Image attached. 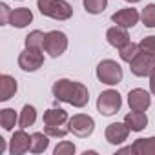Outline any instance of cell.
<instances>
[{
  "mask_svg": "<svg viewBox=\"0 0 155 155\" xmlns=\"http://www.w3.org/2000/svg\"><path fill=\"white\" fill-rule=\"evenodd\" d=\"M53 97L57 102H68L75 108H84L90 101V91L82 82H75L69 79H58L53 88Z\"/></svg>",
  "mask_w": 155,
  "mask_h": 155,
  "instance_id": "6da1fadb",
  "label": "cell"
},
{
  "mask_svg": "<svg viewBox=\"0 0 155 155\" xmlns=\"http://www.w3.org/2000/svg\"><path fill=\"white\" fill-rule=\"evenodd\" d=\"M38 11L53 20H68L73 15V8L66 0H38Z\"/></svg>",
  "mask_w": 155,
  "mask_h": 155,
  "instance_id": "7a4b0ae2",
  "label": "cell"
},
{
  "mask_svg": "<svg viewBox=\"0 0 155 155\" xmlns=\"http://www.w3.org/2000/svg\"><path fill=\"white\" fill-rule=\"evenodd\" d=\"M97 79L102 84H108V86L119 84L122 81V68H120V64L115 62V60H111V58L102 60L97 66Z\"/></svg>",
  "mask_w": 155,
  "mask_h": 155,
  "instance_id": "3957f363",
  "label": "cell"
},
{
  "mask_svg": "<svg viewBox=\"0 0 155 155\" xmlns=\"http://www.w3.org/2000/svg\"><path fill=\"white\" fill-rule=\"evenodd\" d=\"M120 106H122V101H120L119 91H115V90H106L97 99V110L101 115H106V117L119 113Z\"/></svg>",
  "mask_w": 155,
  "mask_h": 155,
  "instance_id": "277c9868",
  "label": "cell"
},
{
  "mask_svg": "<svg viewBox=\"0 0 155 155\" xmlns=\"http://www.w3.org/2000/svg\"><path fill=\"white\" fill-rule=\"evenodd\" d=\"M66 49H68V37H66V33H62L58 29H53V31L46 33V37H44V51L49 57L57 58Z\"/></svg>",
  "mask_w": 155,
  "mask_h": 155,
  "instance_id": "5b68a950",
  "label": "cell"
},
{
  "mask_svg": "<svg viewBox=\"0 0 155 155\" xmlns=\"http://www.w3.org/2000/svg\"><path fill=\"white\" fill-rule=\"evenodd\" d=\"M69 131L77 137H81V139H86L93 133L95 130V120L90 117V115H84V113H77L69 119Z\"/></svg>",
  "mask_w": 155,
  "mask_h": 155,
  "instance_id": "8992f818",
  "label": "cell"
},
{
  "mask_svg": "<svg viewBox=\"0 0 155 155\" xmlns=\"http://www.w3.org/2000/svg\"><path fill=\"white\" fill-rule=\"evenodd\" d=\"M153 68H155V55H150L146 51H140L130 62V69L135 77H150Z\"/></svg>",
  "mask_w": 155,
  "mask_h": 155,
  "instance_id": "52a82bcc",
  "label": "cell"
},
{
  "mask_svg": "<svg viewBox=\"0 0 155 155\" xmlns=\"http://www.w3.org/2000/svg\"><path fill=\"white\" fill-rule=\"evenodd\" d=\"M42 51L44 49H29V48H26L18 55V66L24 71H37L44 64V53Z\"/></svg>",
  "mask_w": 155,
  "mask_h": 155,
  "instance_id": "ba28073f",
  "label": "cell"
},
{
  "mask_svg": "<svg viewBox=\"0 0 155 155\" xmlns=\"http://www.w3.org/2000/svg\"><path fill=\"white\" fill-rule=\"evenodd\" d=\"M128 104L131 110L135 111H146L151 104V97L146 90H140V88H135L128 93Z\"/></svg>",
  "mask_w": 155,
  "mask_h": 155,
  "instance_id": "9c48e42d",
  "label": "cell"
},
{
  "mask_svg": "<svg viewBox=\"0 0 155 155\" xmlns=\"http://www.w3.org/2000/svg\"><path fill=\"white\" fill-rule=\"evenodd\" d=\"M106 140L110 144H122L124 140H128L130 135V128L126 126V122H111L106 128Z\"/></svg>",
  "mask_w": 155,
  "mask_h": 155,
  "instance_id": "30bf717a",
  "label": "cell"
},
{
  "mask_svg": "<svg viewBox=\"0 0 155 155\" xmlns=\"http://www.w3.org/2000/svg\"><path fill=\"white\" fill-rule=\"evenodd\" d=\"M29 146H31V135H28L22 128V130L13 133L11 142H9V153L11 155H22V153L29 151Z\"/></svg>",
  "mask_w": 155,
  "mask_h": 155,
  "instance_id": "8fae6325",
  "label": "cell"
},
{
  "mask_svg": "<svg viewBox=\"0 0 155 155\" xmlns=\"http://www.w3.org/2000/svg\"><path fill=\"white\" fill-rule=\"evenodd\" d=\"M139 18H140V15H139V11L137 9H133V8H126V9H119L117 13H113L111 15V20L117 24V26H122V28H133L137 22H139Z\"/></svg>",
  "mask_w": 155,
  "mask_h": 155,
  "instance_id": "7c38bea8",
  "label": "cell"
},
{
  "mask_svg": "<svg viewBox=\"0 0 155 155\" xmlns=\"http://www.w3.org/2000/svg\"><path fill=\"white\" fill-rule=\"evenodd\" d=\"M106 38H108V44L113 46V48H117V49H120V48H124L126 44L131 42V40H130V35H128V31H126V28H122V26H113V28H110V29L106 31Z\"/></svg>",
  "mask_w": 155,
  "mask_h": 155,
  "instance_id": "4fadbf2b",
  "label": "cell"
},
{
  "mask_svg": "<svg viewBox=\"0 0 155 155\" xmlns=\"http://www.w3.org/2000/svg\"><path fill=\"white\" fill-rule=\"evenodd\" d=\"M124 122H126V126L130 128V131H142V130L148 126V117H146L144 111H135V110H131L130 113H126Z\"/></svg>",
  "mask_w": 155,
  "mask_h": 155,
  "instance_id": "5bb4252c",
  "label": "cell"
},
{
  "mask_svg": "<svg viewBox=\"0 0 155 155\" xmlns=\"http://www.w3.org/2000/svg\"><path fill=\"white\" fill-rule=\"evenodd\" d=\"M17 93V81L11 75H2L0 77V101L6 102Z\"/></svg>",
  "mask_w": 155,
  "mask_h": 155,
  "instance_id": "9a60e30c",
  "label": "cell"
},
{
  "mask_svg": "<svg viewBox=\"0 0 155 155\" xmlns=\"http://www.w3.org/2000/svg\"><path fill=\"white\" fill-rule=\"evenodd\" d=\"M33 20V13H31V9H28V8H17V9H13V13H11V26H15V28H18V29H22V28H26L29 22Z\"/></svg>",
  "mask_w": 155,
  "mask_h": 155,
  "instance_id": "2e32d148",
  "label": "cell"
},
{
  "mask_svg": "<svg viewBox=\"0 0 155 155\" xmlns=\"http://www.w3.org/2000/svg\"><path fill=\"white\" fill-rule=\"evenodd\" d=\"M68 120V111L62 108H51L44 113V124L46 126H62Z\"/></svg>",
  "mask_w": 155,
  "mask_h": 155,
  "instance_id": "e0dca14e",
  "label": "cell"
},
{
  "mask_svg": "<svg viewBox=\"0 0 155 155\" xmlns=\"http://www.w3.org/2000/svg\"><path fill=\"white\" fill-rule=\"evenodd\" d=\"M131 146L135 155H155V137L137 139Z\"/></svg>",
  "mask_w": 155,
  "mask_h": 155,
  "instance_id": "ac0fdd59",
  "label": "cell"
},
{
  "mask_svg": "<svg viewBox=\"0 0 155 155\" xmlns=\"http://www.w3.org/2000/svg\"><path fill=\"white\" fill-rule=\"evenodd\" d=\"M48 137H49L48 133H40V131L33 133V135H31L29 151H31V153H42V151H46L48 146H49V139H48Z\"/></svg>",
  "mask_w": 155,
  "mask_h": 155,
  "instance_id": "d6986e66",
  "label": "cell"
},
{
  "mask_svg": "<svg viewBox=\"0 0 155 155\" xmlns=\"http://www.w3.org/2000/svg\"><path fill=\"white\" fill-rule=\"evenodd\" d=\"M35 120H37V110H35L31 104H26V106L22 108V111H20V117H18V124H20V128L26 130V128L33 126Z\"/></svg>",
  "mask_w": 155,
  "mask_h": 155,
  "instance_id": "ffe728a7",
  "label": "cell"
},
{
  "mask_svg": "<svg viewBox=\"0 0 155 155\" xmlns=\"http://www.w3.org/2000/svg\"><path fill=\"white\" fill-rule=\"evenodd\" d=\"M17 120H18V117H17L15 110H11V108L0 110V126H2L6 131H11L13 126L17 124Z\"/></svg>",
  "mask_w": 155,
  "mask_h": 155,
  "instance_id": "44dd1931",
  "label": "cell"
},
{
  "mask_svg": "<svg viewBox=\"0 0 155 155\" xmlns=\"http://www.w3.org/2000/svg\"><path fill=\"white\" fill-rule=\"evenodd\" d=\"M44 37H46V33H42L38 29L31 31L26 37V48H29V49H44Z\"/></svg>",
  "mask_w": 155,
  "mask_h": 155,
  "instance_id": "7402d4cb",
  "label": "cell"
},
{
  "mask_svg": "<svg viewBox=\"0 0 155 155\" xmlns=\"http://www.w3.org/2000/svg\"><path fill=\"white\" fill-rule=\"evenodd\" d=\"M139 53H140V46L135 44V42H130V44H126L124 48L119 49V57H120V60H124V62H128V64H130Z\"/></svg>",
  "mask_w": 155,
  "mask_h": 155,
  "instance_id": "603a6c76",
  "label": "cell"
},
{
  "mask_svg": "<svg viewBox=\"0 0 155 155\" xmlns=\"http://www.w3.org/2000/svg\"><path fill=\"white\" fill-rule=\"evenodd\" d=\"M108 0H84V9L90 15H99L106 9Z\"/></svg>",
  "mask_w": 155,
  "mask_h": 155,
  "instance_id": "cb8c5ba5",
  "label": "cell"
},
{
  "mask_svg": "<svg viewBox=\"0 0 155 155\" xmlns=\"http://www.w3.org/2000/svg\"><path fill=\"white\" fill-rule=\"evenodd\" d=\"M142 24L146 28H155V4H148L140 13Z\"/></svg>",
  "mask_w": 155,
  "mask_h": 155,
  "instance_id": "d4e9b609",
  "label": "cell"
},
{
  "mask_svg": "<svg viewBox=\"0 0 155 155\" xmlns=\"http://www.w3.org/2000/svg\"><path fill=\"white\" fill-rule=\"evenodd\" d=\"M55 155H73L75 153V144L69 142V140H62L55 150H53Z\"/></svg>",
  "mask_w": 155,
  "mask_h": 155,
  "instance_id": "484cf974",
  "label": "cell"
},
{
  "mask_svg": "<svg viewBox=\"0 0 155 155\" xmlns=\"http://www.w3.org/2000/svg\"><path fill=\"white\" fill-rule=\"evenodd\" d=\"M139 46H140V51H146V53H150V55H155V35L144 37V38L139 42Z\"/></svg>",
  "mask_w": 155,
  "mask_h": 155,
  "instance_id": "4316f807",
  "label": "cell"
},
{
  "mask_svg": "<svg viewBox=\"0 0 155 155\" xmlns=\"http://www.w3.org/2000/svg\"><path fill=\"white\" fill-rule=\"evenodd\" d=\"M69 131V128H62V126H44V133H48L49 137H66Z\"/></svg>",
  "mask_w": 155,
  "mask_h": 155,
  "instance_id": "83f0119b",
  "label": "cell"
},
{
  "mask_svg": "<svg viewBox=\"0 0 155 155\" xmlns=\"http://www.w3.org/2000/svg\"><path fill=\"white\" fill-rule=\"evenodd\" d=\"M0 13H2V18H0V22H2V26H6V24H9L11 22V9H9V6L8 4H0Z\"/></svg>",
  "mask_w": 155,
  "mask_h": 155,
  "instance_id": "f1b7e54d",
  "label": "cell"
},
{
  "mask_svg": "<svg viewBox=\"0 0 155 155\" xmlns=\"http://www.w3.org/2000/svg\"><path fill=\"white\" fill-rule=\"evenodd\" d=\"M150 90H151V93L155 95V68H153V71L150 73Z\"/></svg>",
  "mask_w": 155,
  "mask_h": 155,
  "instance_id": "f546056e",
  "label": "cell"
},
{
  "mask_svg": "<svg viewBox=\"0 0 155 155\" xmlns=\"http://www.w3.org/2000/svg\"><path fill=\"white\" fill-rule=\"evenodd\" d=\"M4 150H6V140H4L2 137H0V153H2Z\"/></svg>",
  "mask_w": 155,
  "mask_h": 155,
  "instance_id": "4dcf8cb0",
  "label": "cell"
},
{
  "mask_svg": "<svg viewBox=\"0 0 155 155\" xmlns=\"http://www.w3.org/2000/svg\"><path fill=\"white\" fill-rule=\"evenodd\" d=\"M126 2H130V4H137V2H140V0H126Z\"/></svg>",
  "mask_w": 155,
  "mask_h": 155,
  "instance_id": "1f68e13d",
  "label": "cell"
}]
</instances>
